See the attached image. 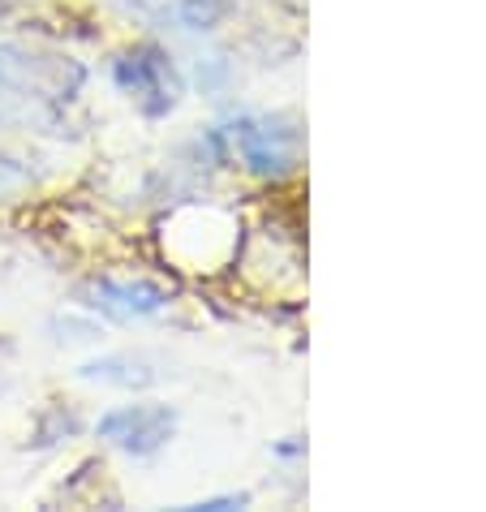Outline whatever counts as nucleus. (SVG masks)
<instances>
[{
	"label": "nucleus",
	"mask_w": 486,
	"mask_h": 512,
	"mask_svg": "<svg viewBox=\"0 0 486 512\" xmlns=\"http://www.w3.org/2000/svg\"><path fill=\"white\" fill-rule=\"evenodd\" d=\"M82 82V69L61 56H39V52H26V48H13L5 44L0 48V87L18 91V95H39V99H69Z\"/></svg>",
	"instance_id": "f257e3e1"
},
{
	"label": "nucleus",
	"mask_w": 486,
	"mask_h": 512,
	"mask_svg": "<svg viewBox=\"0 0 486 512\" xmlns=\"http://www.w3.org/2000/svg\"><path fill=\"white\" fill-rule=\"evenodd\" d=\"M117 82L130 95H138V104H142L147 117L168 112L181 95V82L173 74V65H168V56L155 52V48H138V52L125 56V61H117Z\"/></svg>",
	"instance_id": "f03ea898"
},
{
	"label": "nucleus",
	"mask_w": 486,
	"mask_h": 512,
	"mask_svg": "<svg viewBox=\"0 0 486 512\" xmlns=\"http://www.w3.org/2000/svg\"><path fill=\"white\" fill-rule=\"evenodd\" d=\"M173 426H177V414L168 405H125V409H112L99 422V439L134 452V457H147V452L168 444Z\"/></svg>",
	"instance_id": "7ed1b4c3"
},
{
	"label": "nucleus",
	"mask_w": 486,
	"mask_h": 512,
	"mask_svg": "<svg viewBox=\"0 0 486 512\" xmlns=\"http://www.w3.org/2000/svg\"><path fill=\"white\" fill-rule=\"evenodd\" d=\"M95 297H99V310L112 319H151L160 315V310L168 306V293L160 289V284L151 280H99L95 284Z\"/></svg>",
	"instance_id": "20e7f679"
},
{
	"label": "nucleus",
	"mask_w": 486,
	"mask_h": 512,
	"mask_svg": "<svg viewBox=\"0 0 486 512\" xmlns=\"http://www.w3.org/2000/svg\"><path fill=\"white\" fill-rule=\"evenodd\" d=\"M233 147L241 151L254 173H284L293 164V151H289V134L276 130V125H263V121H241L233 125Z\"/></svg>",
	"instance_id": "39448f33"
},
{
	"label": "nucleus",
	"mask_w": 486,
	"mask_h": 512,
	"mask_svg": "<svg viewBox=\"0 0 486 512\" xmlns=\"http://www.w3.org/2000/svg\"><path fill=\"white\" fill-rule=\"evenodd\" d=\"M228 13H233V0H177V18L190 31H216Z\"/></svg>",
	"instance_id": "423d86ee"
}]
</instances>
